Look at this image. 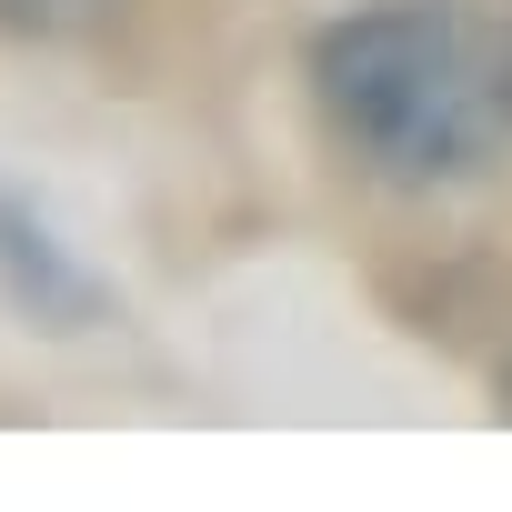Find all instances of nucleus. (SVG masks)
<instances>
[{
  "label": "nucleus",
  "instance_id": "obj_2",
  "mask_svg": "<svg viewBox=\"0 0 512 512\" xmlns=\"http://www.w3.org/2000/svg\"><path fill=\"white\" fill-rule=\"evenodd\" d=\"M0 312L21 332H41V342H81V332L121 322V292L51 231V211L21 181H0Z\"/></svg>",
  "mask_w": 512,
  "mask_h": 512
},
{
  "label": "nucleus",
  "instance_id": "obj_5",
  "mask_svg": "<svg viewBox=\"0 0 512 512\" xmlns=\"http://www.w3.org/2000/svg\"><path fill=\"white\" fill-rule=\"evenodd\" d=\"M492 412L512 422V352H502V372H492Z\"/></svg>",
  "mask_w": 512,
  "mask_h": 512
},
{
  "label": "nucleus",
  "instance_id": "obj_4",
  "mask_svg": "<svg viewBox=\"0 0 512 512\" xmlns=\"http://www.w3.org/2000/svg\"><path fill=\"white\" fill-rule=\"evenodd\" d=\"M492 81H502V111H512V21H502V41H492Z\"/></svg>",
  "mask_w": 512,
  "mask_h": 512
},
{
  "label": "nucleus",
  "instance_id": "obj_3",
  "mask_svg": "<svg viewBox=\"0 0 512 512\" xmlns=\"http://www.w3.org/2000/svg\"><path fill=\"white\" fill-rule=\"evenodd\" d=\"M131 0H0V41L21 51H81V41H111Z\"/></svg>",
  "mask_w": 512,
  "mask_h": 512
},
{
  "label": "nucleus",
  "instance_id": "obj_1",
  "mask_svg": "<svg viewBox=\"0 0 512 512\" xmlns=\"http://www.w3.org/2000/svg\"><path fill=\"white\" fill-rule=\"evenodd\" d=\"M302 81H312L322 131L392 191L472 181L512 131L492 41L462 0H362V11L312 31Z\"/></svg>",
  "mask_w": 512,
  "mask_h": 512
}]
</instances>
